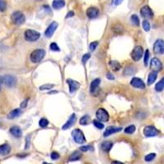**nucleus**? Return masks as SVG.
<instances>
[{
  "label": "nucleus",
  "instance_id": "nucleus-1",
  "mask_svg": "<svg viewBox=\"0 0 164 164\" xmlns=\"http://www.w3.org/2000/svg\"><path fill=\"white\" fill-rule=\"evenodd\" d=\"M44 56H45V51L44 49H35V51H33L30 54V61L33 63H38L43 59Z\"/></svg>",
  "mask_w": 164,
  "mask_h": 164
},
{
  "label": "nucleus",
  "instance_id": "nucleus-2",
  "mask_svg": "<svg viewBox=\"0 0 164 164\" xmlns=\"http://www.w3.org/2000/svg\"><path fill=\"white\" fill-rule=\"evenodd\" d=\"M25 40L30 42H34L40 39V34L34 30H27L25 31Z\"/></svg>",
  "mask_w": 164,
  "mask_h": 164
},
{
  "label": "nucleus",
  "instance_id": "nucleus-3",
  "mask_svg": "<svg viewBox=\"0 0 164 164\" xmlns=\"http://www.w3.org/2000/svg\"><path fill=\"white\" fill-rule=\"evenodd\" d=\"M12 20L14 24L22 25L26 21V16L22 12L16 11L14 12L12 14Z\"/></svg>",
  "mask_w": 164,
  "mask_h": 164
},
{
  "label": "nucleus",
  "instance_id": "nucleus-4",
  "mask_svg": "<svg viewBox=\"0 0 164 164\" xmlns=\"http://www.w3.org/2000/svg\"><path fill=\"white\" fill-rule=\"evenodd\" d=\"M72 137L74 139L75 142L77 144H84L85 142V137L84 135V133L81 131V130L75 129L74 130L72 133Z\"/></svg>",
  "mask_w": 164,
  "mask_h": 164
},
{
  "label": "nucleus",
  "instance_id": "nucleus-5",
  "mask_svg": "<svg viewBox=\"0 0 164 164\" xmlns=\"http://www.w3.org/2000/svg\"><path fill=\"white\" fill-rule=\"evenodd\" d=\"M96 117L99 121L106 122L109 120V115L107 111L103 108H99L96 112Z\"/></svg>",
  "mask_w": 164,
  "mask_h": 164
},
{
  "label": "nucleus",
  "instance_id": "nucleus-6",
  "mask_svg": "<svg viewBox=\"0 0 164 164\" xmlns=\"http://www.w3.org/2000/svg\"><path fill=\"white\" fill-rule=\"evenodd\" d=\"M143 54H144V49L141 46H136L134 49H133V51L131 53V58L132 59L135 61V62H137L139 60H140V58H142Z\"/></svg>",
  "mask_w": 164,
  "mask_h": 164
},
{
  "label": "nucleus",
  "instance_id": "nucleus-7",
  "mask_svg": "<svg viewBox=\"0 0 164 164\" xmlns=\"http://www.w3.org/2000/svg\"><path fill=\"white\" fill-rule=\"evenodd\" d=\"M150 67L151 69L153 70V72H160V71L162 69V63L161 62V61L157 58H153L151 60L150 62Z\"/></svg>",
  "mask_w": 164,
  "mask_h": 164
},
{
  "label": "nucleus",
  "instance_id": "nucleus-8",
  "mask_svg": "<svg viewBox=\"0 0 164 164\" xmlns=\"http://www.w3.org/2000/svg\"><path fill=\"white\" fill-rule=\"evenodd\" d=\"M159 134V131L154 127L148 126L144 129V134L146 137H153Z\"/></svg>",
  "mask_w": 164,
  "mask_h": 164
},
{
  "label": "nucleus",
  "instance_id": "nucleus-9",
  "mask_svg": "<svg viewBox=\"0 0 164 164\" xmlns=\"http://www.w3.org/2000/svg\"><path fill=\"white\" fill-rule=\"evenodd\" d=\"M3 83H4L8 87H13L16 84V78L13 75H6L3 77Z\"/></svg>",
  "mask_w": 164,
  "mask_h": 164
},
{
  "label": "nucleus",
  "instance_id": "nucleus-10",
  "mask_svg": "<svg viewBox=\"0 0 164 164\" xmlns=\"http://www.w3.org/2000/svg\"><path fill=\"white\" fill-rule=\"evenodd\" d=\"M153 52L156 54H162L164 53V42L162 40H158L153 45Z\"/></svg>",
  "mask_w": 164,
  "mask_h": 164
},
{
  "label": "nucleus",
  "instance_id": "nucleus-11",
  "mask_svg": "<svg viewBox=\"0 0 164 164\" xmlns=\"http://www.w3.org/2000/svg\"><path fill=\"white\" fill-rule=\"evenodd\" d=\"M58 26V22H52L51 24L49 26V27L46 29L45 32H44V35H45L46 37H48V38L52 37L53 35L54 34V32H55V30H57Z\"/></svg>",
  "mask_w": 164,
  "mask_h": 164
},
{
  "label": "nucleus",
  "instance_id": "nucleus-12",
  "mask_svg": "<svg viewBox=\"0 0 164 164\" xmlns=\"http://www.w3.org/2000/svg\"><path fill=\"white\" fill-rule=\"evenodd\" d=\"M140 14L145 18L152 19L153 17V13L152 9L148 6H145L140 9Z\"/></svg>",
  "mask_w": 164,
  "mask_h": 164
},
{
  "label": "nucleus",
  "instance_id": "nucleus-13",
  "mask_svg": "<svg viewBox=\"0 0 164 164\" xmlns=\"http://www.w3.org/2000/svg\"><path fill=\"white\" fill-rule=\"evenodd\" d=\"M131 85L134 86V88H138V89H145V84L144 83V81L140 78L137 77H134L131 81Z\"/></svg>",
  "mask_w": 164,
  "mask_h": 164
},
{
  "label": "nucleus",
  "instance_id": "nucleus-14",
  "mask_svg": "<svg viewBox=\"0 0 164 164\" xmlns=\"http://www.w3.org/2000/svg\"><path fill=\"white\" fill-rule=\"evenodd\" d=\"M67 84L69 85V89H70V93H74L80 88V84L77 81H74L72 79H67Z\"/></svg>",
  "mask_w": 164,
  "mask_h": 164
},
{
  "label": "nucleus",
  "instance_id": "nucleus-15",
  "mask_svg": "<svg viewBox=\"0 0 164 164\" xmlns=\"http://www.w3.org/2000/svg\"><path fill=\"white\" fill-rule=\"evenodd\" d=\"M99 12L97 8H94V7L89 8L87 9V11H86V15L90 19L96 18L99 16Z\"/></svg>",
  "mask_w": 164,
  "mask_h": 164
},
{
  "label": "nucleus",
  "instance_id": "nucleus-16",
  "mask_svg": "<svg viewBox=\"0 0 164 164\" xmlns=\"http://www.w3.org/2000/svg\"><path fill=\"white\" fill-rule=\"evenodd\" d=\"M100 79L97 78V79H94V81H92L91 84H90V93L91 94H95L97 93L98 89H99V86L100 85Z\"/></svg>",
  "mask_w": 164,
  "mask_h": 164
},
{
  "label": "nucleus",
  "instance_id": "nucleus-17",
  "mask_svg": "<svg viewBox=\"0 0 164 164\" xmlns=\"http://www.w3.org/2000/svg\"><path fill=\"white\" fill-rule=\"evenodd\" d=\"M121 131V128L120 127H107V129L105 130L104 133H103V136H109L110 134H113L114 133Z\"/></svg>",
  "mask_w": 164,
  "mask_h": 164
},
{
  "label": "nucleus",
  "instance_id": "nucleus-18",
  "mask_svg": "<svg viewBox=\"0 0 164 164\" xmlns=\"http://www.w3.org/2000/svg\"><path fill=\"white\" fill-rule=\"evenodd\" d=\"M75 120H76V117H75V115L73 113L72 115H71V117H69V119L67 120V121L66 122L64 126L62 127V130H67L69 129L70 127H72L75 124Z\"/></svg>",
  "mask_w": 164,
  "mask_h": 164
},
{
  "label": "nucleus",
  "instance_id": "nucleus-19",
  "mask_svg": "<svg viewBox=\"0 0 164 164\" xmlns=\"http://www.w3.org/2000/svg\"><path fill=\"white\" fill-rule=\"evenodd\" d=\"M10 133H11L14 137L16 138H20L22 136V131L21 128L16 126H14V127H12L11 129H10Z\"/></svg>",
  "mask_w": 164,
  "mask_h": 164
},
{
  "label": "nucleus",
  "instance_id": "nucleus-20",
  "mask_svg": "<svg viewBox=\"0 0 164 164\" xmlns=\"http://www.w3.org/2000/svg\"><path fill=\"white\" fill-rule=\"evenodd\" d=\"M22 110L20 108H16V109H14L12 112L8 113V119H15L16 117H18L19 116L22 114Z\"/></svg>",
  "mask_w": 164,
  "mask_h": 164
},
{
  "label": "nucleus",
  "instance_id": "nucleus-21",
  "mask_svg": "<svg viewBox=\"0 0 164 164\" xmlns=\"http://www.w3.org/2000/svg\"><path fill=\"white\" fill-rule=\"evenodd\" d=\"M10 151H11V147L8 144L0 145V154L1 155H7L10 153Z\"/></svg>",
  "mask_w": 164,
  "mask_h": 164
},
{
  "label": "nucleus",
  "instance_id": "nucleus-22",
  "mask_svg": "<svg viewBox=\"0 0 164 164\" xmlns=\"http://www.w3.org/2000/svg\"><path fill=\"white\" fill-rule=\"evenodd\" d=\"M52 6L54 9H61L65 6V1L64 0H54Z\"/></svg>",
  "mask_w": 164,
  "mask_h": 164
},
{
  "label": "nucleus",
  "instance_id": "nucleus-23",
  "mask_svg": "<svg viewBox=\"0 0 164 164\" xmlns=\"http://www.w3.org/2000/svg\"><path fill=\"white\" fill-rule=\"evenodd\" d=\"M157 77H158V72H150V74L148 75V85H152L154 81H156Z\"/></svg>",
  "mask_w": 164,
  "mask_h": 164
},
{
  "label": "nucleus",
  "instance_id": "nucleus-24",
  "mask_svg": "<svg viewBox=\"0 0 164 164\" xmlns=\"http://www.w3.org/2000/svg\"><path fill=\"white\" fill-rule=\"evenodd\" d=\"M112 147H113V143L111 142V141H104L102 144V145H101L102 149L105 151V152H108L112 148Z\"/></svg>",
  "mask_w": 164,
  "mask_h": 164
},
{
  "label": "nucleus",
  "instance_id": "nucleus-25",
  "mask_svg": "<svg viewBox=\"0 0 164 164\" xmlns=\"http://www.w3.org/2000/svg\"><path fill=\"white\" fill-rule=\"evenodd\" d=\"M81 156H82V154H81L80 152H78V151H75V152H74V153L72 154L70 156V158H69V161L72 162V161H77V160H79V159H81Z\"/></svg>",
  "mask_w": 164,
  "mask_h": 164
},
{
  "label": "nucleus",
  "instance_id": "nucleus-26",
  "mask_svg": "<svg viewBox=\"0 0 164 164\" xmlns=\"http://www.w3.org/2000/svg\"><path fill=\"white\" fill-rule=\"evenodd\" d=\"M90 117H89L88 115H85L82 117L80 120V124L82 125V126H85V125H88L90 122Z\"/></svg>",
  "mask_w": 164,
  "mask_h": 164
},
{
  "label": "nucleus",
  "instance_id": "nucleus-27",
  "mask_svg": "<svg viewBox=\"0 0 164 164\" xmlns=\"http://www.w3.org/2000/svg\"><path fill=\"white\" fill-rule=\"evenodd\" d=\"M109 64H110L111 67H112V69L113 71H118L121 69V64L118 62H117V61H111Z\"/></svg>",
  "mask_w": 164,
  "mask_h": 164
},
{
  "label": "nucleus",
  "instance_id": "nucleus-28",
  "mask_svg": "<svg viewBox=\"0 0 164 164\" xmlns=\"http://www.w3.org/2000/svg\"><path fill=\"white\" fill-rule=\"evenodd\" d=\"M113 31L117 33V34H121V33L124 31V28L122 27L121 25L117 24L113 27Z\"/></svg>",
  "mask_w": 164,
  "mask_h": 164
},
{
  "label": "nucleus",
  "instance_id": "nucleus-29",
  "mask_svg": "<svg viewBox=\"0 0 164 164\" xmlns=\"http://www.w3.org/2000/svg\"><path fill=\"white\" fill-rule=\"evenodd\" d=\"M163 88H164V79L162 78L161 81L157 83L156 86H155V89H156V91L161 92L162 91Z\"/></svg>",
  "mask_w": 164,
  "mask_h": 164
},
{
  "label": "nucleus",
  "instance_id": "nucleus-30",
  "mask_svg": "<svg viewBox=\"0 0 164 164\" xmlns=\"http://www.w3.org/2000/svg\"><path fill=\"white\" fill-rule=\"evenodd\" d=\"M54 87V85L52 84H46V85H43L40 87V90H49V89H52Z\"/></svg>",
  "mask_w": 164,
  "mask_h": 164
},
{
  "label": "nucleus",
  "instance_id": "nucleus-31",
  "mask_svg": "<svg viewBox=\"0 0 164 164\" xmlns=\"http://www.w3.org/2000/svg\"><path fill=\"white\" fill-rule=\"evenodd\" d=\"M39 125H40V127H42V128H44V127H46L49 125V121L45 118H42L39 121Z\"/></svg>",
  "mask_w": 164,
  "mask_h": 164
},
{
  "label": "nucleus",
  "instance_id": "nucleus-32",
  "mask_svg": "<svg viewBox=\"0 0 164 164\" xmlns=\"http://www.w3.org/2000/svg\"><path fill=\"white\" fill-rule=\"evenodd\" d=\"M125 133H127V134H133L134 131H135V127L134 126H129L128 127H127L126 129H125Z\"/></svg>",
  "mask_w": 164,
  "mask_h": 164
},
{
  "label": "nucleus",
  "instance_id": "nucleus-33",
  "mask_svg": "<svg viewBox=\"0 0 164 164\" xmlns=\"http://www.w3.org/2000/svg\"><path fill=\"white\" fill-rule=\"evenodd\" d=\"M143 25V28H144V30H145V31H148V30H150V24H149V22L147 20H145L142 23Z\"/></svg>",
  "mask_w": 164,
  "mask_h": 164
},
{
  "label": "nucleus",
  "instance_id": "nucleus-34",
  "mask_svg": "<svg viewBox=\"0 0 164 164\" xmlns=\"http://www.w3.org/2000/svg\"><path fill=\"white\" fill-rule=\"evenodd\" d=\"M155 157H156V154H155L154 153H152L148 154V155H146L145 159L146 162H151V161H153V159H155Z\"/></svg>",
  "mask_w": 164,
  "mask_h": 164
},
{
  "label": "nucleus",
  "instance_id": "nucleus-35",
  "mask_svg": "<svg viewBox=\"0 0 164 164\" xmlns=\"http://www.w3.org/2000/svg\"><path fill=\"white\" fill-rule=\"evenodd\" d=\"M7 8V2L5 0H0V12H4Z\"/></svg>",
  "mask_w": 164,
  "mask_h": 164
},
{
  "label": "nucleus",
  "instance_id": "nucleus-36",
  "mask_svg": "<svg viewBox=\"0 0 164 164\" xmlns=\"http://www.w3.org/2000/svg\"><path fill=\"white\" fill-rule=\"evenodd\" d=\"M131 21L132 22L134 23L135 26H140V20H139V18H138V16H136V15H132L131 16Z\"/></svg>",
  "mask_w": 164,
  "mask_h": 164
},
{
  "label": "nucleus",
  "instance_id": "nucleus-37",
  "mask_svg": "<svg viewBox=\"0 0 164 164\" xmlns=\"http://www.w3.org/2000/svg\"><path fill=\"white\" fill-rule=\"evenodd\" d=\"M148 58H149V51L147 49L145 53V58H144V64H145V66L148 65Z\"/></svg>",
  "mask_w": 164,
  "mask_h": 164
},
{
  "label": "nucleus",
  "instance_id": "nucleus-38",
  "mask_svg": "<svg viewBox=\"0 0 164 164\" xmlns=\"http://www.w3.org/2000/svg\"><path fill=\"white\" fill-rule=\"evenodd\" d=\"M50 49L51 50H53V51H55V52H58L60 51V48L58 46V44H57L56 43H52L51 44H50Z\"/></svg>",
  "mask_w": 164,
  "mask_h": 164
},
{
  "label": "nucleus",
  "instance_id": "nucleus-39",
  "mask_svg": "<svg viewBox=\"0 0 164 164\" xmlns=\"http://www.w3.org/2000/svg\"><path fill=\"white\" fill-rule=\"evenodd\" d=\"M93 122H94V125L95 126V127H97L98 129H99V130H102L104 128V126H103V124L101 123V122H99V121H93Z\"/></svg>",
  "mask_w": 164,
  "mask_h": 164
},
{
  "label": "nucleus",
  "instance_id": "nucleus-40",
  "mask_svg": "<svg viewBox=\"0 0 164 164\" xmlns=\"http://www.w3.org/2000/svg\"><path fill=\"white\" fill-rule=\"evenodd\" d=\"M99 45V43H98L97 41H94V42H92L90 44H89V49L91 50V51H94L96 48H97V46Z\"/></svg>",
  "mask_w": 164,
  "mask_h": 164
},
{
  "label": "nucleus",
  "instance_id": "nucleus-41",
  "mask_svg": "<svg viewBox=\"0 0 164 164\" xmlns=\"http://www.w3.org/2000/svg\"><path fill=\"white\" fill-rule=\"evenodd\" d=\"M89 58H90V54H85L83 56V58H82V62H83V63H85V62L89 59Z\"/></svg>",
  "mask_w": 164,
  "mask_h": 164
},
{
  "label": "nucleus",
  "instance_id": "nucleus-42",
  "mask_svg": "<svg viewBox=\"0 0 164 164\" xmlns=\"http://www.w3.org/2000/svg\"><path fill=\"white\" fill-rule=\"evenodd\" d=\"M59 154L56 153V152H53V153H51V159H53V160H57L58 159H59Z\"/></svg>",
  "mask_w": 164,
  "mask_h": 164
},
{
  "label": "nucleus",
  "instance_id": "nucleus-43",
  "mask_svg": "<svg viewBox=\"0 0 164 164\" xmlns=\"http://www.w3.org/2000/svg\"><path fill=\"white\" fill-rule=\"evenodd\" d=\"M30 136L29 135V136H27V138L26 139V146H25V148L26 149V148H29V147H30Z\"/></svg>",
  "mask_w": 164,
  "mask_h": 164
},
{
  "label": "nucleus",
  "instance_id": "nucleus-44",
  "mask_svg": "<svg viewBox=\"0 0 164 164\" xmlns=\"http://www.w3.org/2000/svg\"><path fill=\"white\" fill-rule=\"evenodd\" d=\"M89 149H91V147H90V146H89V145L82 146V147H81V151H84V152H85V151L89 150Z\"/></svg>",
  "mask_w": 164,
  "mask_h": 164
},
{
  "label": "nucleus",
  "instance_id": "nucleus-45",
  "mask_svg": "<svg viewBox=\"0 0 164 164\" xmlns=\"http://www.w3.org/2000/svg\"><path fill=\"white\" fill-rule=\"evenodd\" d=\"M107 78H108V80H114V76H113L112 73L108 72V74H107Z\"/></svg>",
  "mask_w": 164,
  "mask_h": 164
},
{
  "label": "nucleus",
  "instance_id": "nucleus-46",
  "mask_svg": "<svg viewBox=\"0 0 164 164\" xmlns=\"http://www.w3.org/2000/svg\"><path fill=\"white\" fill-rule=\"evenodd\" d=\"M27 101H28V99H26V100H24V101H23V102L22 103V104H21V108H26V106H27Z\"/></svg>",
  "mask_w": 164,
  "mask_h": 164
},
{
  "label": "nucleus",
  "instance_id": "nucleus-47",
  "mask_svg": "<svg viewBox=\"0 0 164 164\" xmlns=\"http://www.w3.org/2000/svg\"><path fill=\"white\" fill-rule=\"evenodd\" d=\"M74 16V12H69L66 17H67V18H69V17H72V16Z\"/></svg>",
  "mask_w": 164,
  "mask_h": 164
},
{
  "label": "nucleus",
  "instance_id": "nucleus-48",
  "mask_svg": "<svg viewBox=\"0 0 164 164\" xmlns=\"http://www.w3.org/2000/svg\"><path fill=\"white\" fill-rule=\"evenodd\" d=\"M123 0H115V5H120L121 3H122Z\"/></svg>",
  "mask_w": 164,
  "mask_h": 164
},
{
  "label": "nucleus",
  "instance_id": "nucleus-49",
  "mask_svg": "<svg viewBox=\"0 0 164 164\" xmlns=\"http://www.w3.org/2000/svg\"><path fill=\"white\" fill-rule=\"evenodd\" d=\"M111 164H124V163H122V162H121L114 161V162H112Z\"/></svg>",
  "mask_w": 164,
  "mask_h": 164
},
{
  "label": "nucleus",
  "instance_id": "nucleus-50",
  "mask_svg": "<svg viewBox=\"0 0 164 164\" xmlns=\"http://www.w3.org/2000/svg\"><path fill=\"white\" fill-rule=\"evenodd\" d=\"M3 83V77L2 76H0V89H1V85Z\"/></svg>",
  "mask_w": 164,
  "mask_h": 164
},
{
  "label": "nucleus",
  "instance_id": "nucleus-51",
  "mask_svg": "<svg viewBox=\"0 0 164 164\" xmlns=\"http://www.w3.org/2000/svg\"><path fill=\"white\" fill-rule=\"evenodd\" d=\"M43 164H51V163H48V162H44Z\"/></svg>",
  "mask_w": 164,
  "mask_h": 164
}]
</instances>
